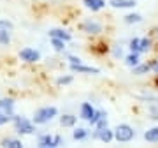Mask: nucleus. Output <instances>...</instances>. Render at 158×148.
Instances as JSON below:
<instances>
[{
    "instance_id": "nucleus-1",
    "label": "nucleus",
    "mask_w": 158,
    "mask_h": 148,
    "mask_svg": "<svg viewBox=\"0 0 158 148\" xmlns=\"http://www.w3.org/2000/svg\"><path fill=\"white\" fill-rule=\"evenodd\" d=\"M56 115H58V109L55 108V106H46V108H40V109L35 111L32 122H34L35 125H44V124L51 122Z\"/></svg>"
},
{
    "instance_id": "nucleus-2",
    "label": "nucleus",
    "mask_w": 158,
    "mask_h": 148,
    "mask_svg": "<svg viewBox=\"0 0 158 148\" xmlns=\"http://www.w3.org/2000/svg\"><path fill=\"white\" fill-rule=\"evenodd\" d=\"M12 124H14V129H16V132H19V134L30 136V134H34V132H35V124L32 122V120L25 118V116L14 115V118H12Z\"/></svg>"
},
{
    "instance_id": "nucleus-3",
    "label": "nucleus",
    "mask_w": 158,
    "mask_h": 148,
    "mask_svg": "<svg viewBox=\"0 0 158 148\" xmlns=\"http://www.w3.org/2000/svg\"><path fill=\"white\" fill-rule=\"evenodd\" d=\"M135 137V131L134 127L128 125V124H119L116 129H114V139L118 143H128Z\"/></svg>"
},
{
    "instance_id": "nucleus-4",
    "label": "nucleus",
    "mask_w": 158,
    "mask_h": 148,
    "mask_svg": "<svg viewBox=\"0 0 158 148\" xmlns=\"http://www.w3.org/2000/svg\"><path fill=\"white\" fill-rule=\"evenodd\" d=\"M91 137L107 145V143H111L114 139V129H109V127H106V129H95Z\"/></svg>"
},
{
    "instance_id": "nucleus-5",
    "label": "nucleus",
    "mask_w": 158,
    "mask_h": 148,
    "mask_svg": "<svg viewBox=\"0 0 158 148\" xmlns=\"http://www.w3.org/2000/svg\"><path fill=\"white\" fill-rule=\"evenodd\" d=\"M19 60L27 63H35L40 60V53L34 48H23L21 51H19Z\"/></svg>"
},
{
    "instance_id": "nucleus-6",
    "label": "nucleus",
    "mask_w": 158,
    "mask_h": 148,
    "mask_svg": "<svg viewBox=\"0 0 158 148\" xmlns=\"http://www.w3.org/2000/svg\"><path fill=\"white\" fill-rule=\"evenodd\" d=\"M81 30L90 35H98L102 32V25L98 21H95V20H85L81 23Z\"/></svg>"
},
{
    "instance_id": "nucleus-7",
    "label": "nucleus",
    "mask_w": 158,
    "mask_h": 148,
    "mask_svg": "<svg viewBox=\"0 0 158 148\" xmlns=\"http://www.w3.org/2000/svg\"><path fill=\"white\" fill-rule=\"evenodd\" d=\"M48 34H49L51 39H62V41H65V42L72 41V34L65 28H51Z\"/></svg>"
},
{
    "instance_id": "nucleus-8",
    "label": "nucleus",
    "mask_w": 158,
    "mask_h": 148,
    "mask_svg": "<svg viewBox=\"0 0 158 148\" xmlns=\"http://www.w3.org/2000/svg\"><path fill=\"white\" fill-rule=\"evenodd\" d=\"M109 6L114 9H134L137 2L135 0H109Z\"/></svg>"
},
{
    "instance_id": "nucleus-9",
    "label": "nucleus",
    "mask_w": 158,
    "mask_h": 148,
    "mask_svg": "<svg viewBox=\"0 0 158 148\" xmlns=\"http://www.w3.org/2000/svg\"><path fill=\"white\" fill-rule=\"evenodd\" d=\"M70 71H72V72H77V74H98L100 72V69L91 67V65H83V63H79V65H70Z\"/></svg>"
},
{
    "instance_id": "nucleus-10",
    "label": "nucleus",
    "mask_w": 158,
    "mask_h": 148,
    "mask_svg": "<svg viewBox=\"0 0 158 148\" xmlns=\"http://www.w3.org/2000/svg\"><path fill=\"white\" fill-rule=\"evenodd\" d=\"M95 111H97V109L91 106V102H83V104H81V109H79V116L88 122V120L95 115Z\"/></svg>"
},
{
    "instance_id": "nucleus-11",
    "label": "nucleus",
    "mask_w": 158,
    "mask_h": 148,
    "mask_svg": "<svg viewBox=\"0 0 158 148\" xmlns=\"http://www.w3.org/2000/svg\"><path fill=\"white\" fill-rule=\"evenodd\" d=\"M83 4H85V7H86V9H90L91 12L102 11L104 7L107 6V4H106V0H83Z\"/></svg>"
},
{
    "instance_id": "nucleus-12",
    "label": "nucleus",
    "mask_w": 158,
    "mask_h": 148,
    "mask_svg": "<svg viewBox=\"0 0 158 148\" xmlns=\"http://www.w3.org/2000/svg\"><path fill=\"white\" fill-rule=\"evenodd\" d=\"M37 146L39 148H55V136H51V134H42V136H39Z\"/></svg>"
},
{
    "instance_id": "nucleus-13",
    "label": "nucleus",
    "mask_w": 158,
    "mask_h": 148,
    "mask_svg": "<svg viewBox=\"0 0 158 148\" xmlns=\"http://www.w3.org/2000/svg\"><path fill=\"white\" fill-rule=\"evenodd\" d=\"M0 146L2 148H23V143L16 137H4L0 141Z\"/></svg>"
},
{
    "instance_id": "nucleus-14",
    "label": "nucleus",
    "mask_w": 158,
    "mask_h": 148,
    "mask_svg": "<svg viewBox=\"0 0 158 148\" xmlns=\"http://www.w3.org/2000/svg\"><path fill=\"white\" fill-rule=\"evenodd\" d=\"M76 122H77V116H74V115H70V113H65V115L60 116V125L62 127H74Z\"/></svg>"
},
{
    "instance_id": "nucleus-15",
    "label": "nucleus",
    "mask_w": 158,
    "mask_h": 148,
    "mask_svg": "<svg viewBox=\"0 0 158 148\" xmlns=\"http://www.w3.org/2000/svg\"><path fill=\"white\" fill-rule=\"evenodd\" d=\"M151 72V63L149 62H144V63H139V65H135V67L132 69V74H135V76H142V74H148Z\"/></svg>"
},
{
    "instance_id": "nucleus-16",
    "label": "nucleus",
    "mask_w": 158,
    "mask_h": 148,
    "mask_svg": "<svg viewBox=\"0 0 158 148\" xmlns=\"http://www.w3.org/2000/svg\"><path fill=\"white\" fill-rule=\"evenodd\" d=\"M125 63L128 65V67H135L141 63V53H128L127 57H125Z\"/></svg>"
},
{
    "instance_id": "nucleus-17",
    "label": "nucleus",
    "mask_w": 158,
    "mask_h": 148,
    "mask_svg": "<svg viewBox=\"0 0 158 148\" xmlns=\"http://www.w3.org/2000/svg\"><path fill=\"white\" fill-rule=\"evenodd\" d=\"M12 109H14V101H12V99H0V111L9 113V115H14L12 113Z\"/></svg>"
},
{
    "instance_id": "nucleus-18",
    "label": "nucleus",
    "mask_w": 158,
    "mask_h": 148,
    "mask_svg": "<svg viewBox=\"0 0 158 148\" xmlns=\"http://www.w3.org/2000/svg\"><path fill=\"white\" fill-rule=\"evenodd\" d=\"M144 139L148 143H158V125L156 127H151L144 132Z\"/></svg>"
},
{
    "instance_id": "nucleus-19",
    "label": "nucleus",
    "mask_w": 158,
    "mask_h": 148,
    "mask_svg": "<svg viewBox=\"0 0 158 148\" xmlns=\"http://www.w3.org/2000/svg\"><path fill=\"white\" fill-rule=\"evenodd\" d=\"M123 20H125L127 25H134V23H141L142 21V16L139 14V12H128Z\"/></svg>"
},
{
    "instance_id": "nucleus-20",
    "label": "nucleus",
    "mask_w": 158,
    "mask_h": 148,
    "mask_svg": "<svg viewBox=\"0 0 158 148\" xmlns=\"http://www.w3.org/2000/svg\"><path fill=\"white\" fill-rule=\"evenodd\" d=\"M128 50H130V53H141V39H139V37H134V39H130Z\"/></svg>"
},
{
    "instance_id": "nucleus-21",
    "label": "nucleus",
    "mask_w": 158,
    "mask_h": 148,
    "mask_svg": "<svg viewBox=\"0 0 158 148\" xmlns=\"http://www.w3.org/2000/svg\"><path fill=\"white\" fill-rule=\"evenodd\" d=\"M72 137L76 141H81V139H86L88 137V131H86L85 127H77L76 131L72 132Z\"/></svg>"
},
{
    "instance_id": "nucleus-22",
    "label": "nucleus",
    "mask_w": 158,
    "mask_h": 148,
    "mask_svg": "<svg viewBox=\"0 0 158 148\" xmlns=\"http://www.w3.org/2000/svg\"><path fill=\"white\" fill-rule=\"evenodd\" d=\"M151 46H153L151 37H142L141 39V53H148L151 50Z\"/></svg>"
},
{
    "instance_id": "nucleus-23",
    "label": "nucleus",
    "mask_w": 158,
    "mask_h": 148,
    "mask_svg": "<svg viewBox=\"0 0 158 148\" xmlns=\"http://www.w3.org/2000/svg\"><path fill=\"white\" fill-rule=\"evenodd\" d=\"M51 44H53V48H55V51H63V50H65V48H67V42H65V41H62V39H51Z\"/></svg>"
},
{
    "instance_id": "nucleus-24",
    "label": "nucleus",
    "mask_w": 158,
    "mask_h": 148,
    "mask_svg": "<svg viewBox=\"0 0 158 148\" xmlns=\"http://www.w3.org/2000/svg\"><path fill=\"white\" fill-rule=\"evenodd\" d=\"M104 115H106V111H102V109H97V111H95V115H93V116H91V118L88 120V124L95 127V125H97V122H98V120H100L102 116H104Z\"/></svg>"
},
{
    "instance_id": "nucleus-25",
    "label": "nucleus",
    "mask_w": 158,
    "mask_h": 148,
    "mask_svg": "<svg viewBox=\"0 0 158 148\" xmlns=\"http://www.w3.org/2000/svg\"><path fill=\"white\" fill-rule=\"evenodd\" d=\"M11 42V32H7V30H0V44L7 46Z\"/></svg>"
},
{
    "instance_id": "nucleus-26",
    "label": "nucleus",
    "mask_w": 158,
    "mask_h": 148,
    "mask_svg": "<svg viewBox=\"0 0 158 148\" xmlns=\"http://www.w3.org/2000/svg\"><path fill=\"white\" fill-rule=\"evenodd\" d=\"M14 118V115H9V113H4V111H0V125H6L9 122H12Z\"/></svg>"
},
{
    "instance_id": "nucleus-27",
    "label": "nucleus",
    "mask_w": 158,
    "mask_h": 148,
    "mask_svg": "<svg viewBox=\"0 0 158 148\" xmlns=\"http://www.w3.org/2000/svg\"><path fill=\"white\" fill-rule=\"evenodd\" d=\"M70 83H72V76H70V74H67V76H60V78H58L56 80V85H70Z\"/></svg>"
},
{
    "instance_id": "nucleus-28",
    "label": "nucleus",
    "mask_w": 158,
    "mask_h": 148,
    "mask_svg": "<svg viewBox=\"0 0 158 148\" xmlns=\"http://www.w3.org/2000/svg\"><path fill=\"white\" fill-rule=\"evenodd\" d=\"M106 127H107V115H104V116L97 122L95 129H106Z\"/></svg>"
},
{
    "instance_id": "nucleus-29",
    "label": "nucleus",
    "mask_w": 158,
    "mask_h": 148,
    "mask_svg": "<svg viewBox=\"0 0 158 148\" xmlns=\"http://www.w3.org/2000/svg\"><path fill=\"white\" fill-rule=\"evenodd\" d=\"M0 30H12V23L7 20H0Z\"/></svg>"
},
{
    "instance_id": "nucleus-30",
    "label": "nucleus",
    "mask_w": 158,
    "mask_h": 148,
    "mask_svg": "<svg viewBox=\"0 0 158 148\" xmlns=\"http://www.w3.org/2000/svg\"><path fill=\"white\" fill-rule=\"evenodd\" d=\"M69 62H70V65H79V63H83V62H81V58L74 57V55H70V57H69Z\"/></svg>"
},
{
    "instance_id": "nucleus-31",
    "label": "nucleus",
    "mask_w": 158,
    "mask_h": 148,
    "mask_svg": "<svg viewBox=\"0 0 158 148\" xmlns=\"http://www.w3.org/2000/svg\"><path fill=\"white\" fill-rule=\"evenodd\" d=\"M151 72H155L158 76V58H155V60H151Z\"/></svg>"
},
{
    "instance_id": "nucleus-32",
    "label": "nucleus",
    "mask_w": 158,
    "mask_h": 148,
    "mask_svg": "<svg viewBox=\"0 0 158 148\" xmlns=\"http://www.w3.org/2000/svg\"><path fill=\"white\" fill-rule=\"evenodd\" d=\"M62 141H63V139H62V136H55V148H58V146H60V145H62Z\"/></svg>"
},
{
    "instance_id": "nucleus-33",
    "label": "nucleus",
    "mask_w": 158,
    "mask_h": 148,
    "mask_svg": "<svg viewBox=\"0 0 158 148\" xmlns=\"http://www.w3.org/2000/svg\"><path fill=\"white\" fill-rule=\"evenodd\" d=\"M123 55V50L121 48H114V57H121Z\"/></svg>"
}]
</instances>
